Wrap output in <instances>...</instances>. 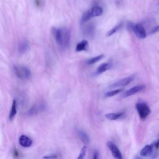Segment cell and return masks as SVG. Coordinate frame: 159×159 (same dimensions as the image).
Here are the masks:
<instances>
[{
  "label": "cell",
  "instance_id": "1",
  "mask_svg": "<svg viewBox=\"0 0 159 159\" xmlns=\"http://www.w3.org/2000/svg\"><path fill=\"white\" fill-rule=\"evenodd\" d=\"M52 33L57 43L63 47H68L70 43L71 33L70 30L67 29L53 28Z\"/></svg>",
  "mask_w": 159,
  "mask_h": 159
},
{
  "label": "cell",
  "instance_id": "2",
  "mask_svg": "<svg viewBox=\"0 0 159 159\" xmlns=\"http://www.w3.org/2000/svg\"><path fill=\"white\" fill-rule=\"evenodd\" d=\"M128 28L132 30L135 35L139 39H144L146 37V32L144 27L140 24H133L132 22H129L127 25Z\"/></svg>",
  "mask_w": 159,
  "mask_h": 159
},
{
  "label": "cell",
  "instance_id": "3",
  "mask_svg": "<svg viewBox=\"0 0 159 159\" xmlns=\"http://www.w3.org/2000/svg\"><path fill=\"white\" fill-rule=\"evenodd\" d=\"M14 71L16 76L20 79L28 80L31 76L30 71L24 66H14Z\"/></svg>",
  "mask_w": 159,
  "mask_h": 159
},
{
  "label": "cell",
  "instance_id": "4",
  "mask_svg": "<svg viewBox=\"0 0 159 159\" xmlns=\"http://www.w3.org/2000/svg\"><path fill=\"white\" fill-rule=\"evenodd\" d=\"M136 109L141 119H145L150 114V109L149 106L144 102H138L135 105Z\"/></svg>",
  "mask_w": 159,
  "mask_h": 159
},
{
  "label": "cell",
  "instance_id": "5",
  "mask_svg": "<svg viewBox=\"0 0 159 159\" xmlns=\"http://www.w3.org/2000/svg\"><path fill=\"white\" fill-rule=\"evenodd\" d=\"M134 78H135L134 75H130L129 76L120 79L119 80L117 81L116 82H115L114 83H113L112 84H111L109 86V88H117V87L126 86V85L129 84V83H130L134 80Z\"/></svg>",
  "mask_w": 159,
  "mask_h": 159
},
{
  "label": "cell",
  "instance_id": "6",
  "mask_svg": "<svg viewBox=\"0 0 159 159\" xmlns=\"http://www.w3.org/2000/svg\"><path fill=\"white\" fill-rule=\"evenodd\" d=\"M107 146L108 147L109 149L110 150L112 156L117 159H122V157L121 153L118 148V147L112 142H108L107 143Z\"/></svg>",
  "mask_w": 159,
  "mask_h": 159
},
{
  "label": "cell",
  "instance_id": "7",
  "mask_svg": "<svg viewBox=\"0 0 159 159\" xmlns=\"http://www.w3.org/2000/svg\"><path fill=\"white\" fill-rule=\"evenodd\" d=\"M144 88H145V86L143 85H137V86H134L124 93V94H123V98H127V97L132 96L136 94L137 93L142 91Z\"/></svg>",
  "mask_w": 159,
  "mask_h": 159
},
{
  "label": "cell",
  "instance_id": "8",
  "mask_svg": "<svg viewBox=\"0 0 159 159\" xmlns=\"http://www.w3.org/2000/svg\"><path fill=\"white\" fill-rule=\"evenodd\" d=\"M19 144L23 147H29L32 145V140L31 139L28 137L26 135H22L19 139Z\"/></svg>",
  "mask_w": 159,
  "mask_h": 159
},
{
  "label": "cell",
  "instance_id": "9",
  "mask_svg": "<svg viewBox=\"0 0 159 159\" xmlns=\"http://www.w3.org/2000/svg\"><path fill=\"white\" fill-rule=\"evenodd\" d=\"M153 150V145L150 144L145 145L140 151V155L142 157H148L152 155Z\"/></svg>",
  "mask_w": 159,
  "mask_h": 159
},
{
  "label": "cell",
  "instance_id": "10",
  "mask_svg": "<svg viewBox=\"0 0 159 159\" xmlns=\"http://www.w3.org/2000/svg\"><path fill=\"white\" fill-rule=\"evenodd\" d=\"M29 48V43L26 40H22L18 45V52L20 54L25 53Z\"/></svg>",
  "mask_w": 159,
  "mask_h": 159
},
{
  "label": "cell",
  "instance_id": "11",
  "mask_svg": "<svg viewBox=\"0 0 159 159\" xmlns=\"http://www.w3.org/2000/svg\"><path fill=\"white\" fill-rule=\"evenodd\" d=\"M91 12L92 14L93 17H97V16H100L103 13V9L100 6H94L93 7H92L91 9Z\"/></svg>",
  "mask_w": 159,
  "mask_h": 159
},
{
  "label": "cell",
  "instance_id": "12",
  "mask_svg": "<svg viewBox=\"0 0 159 159\" xmlns=\"http://www.w3.org/2000/svg\"><path fill=\"white\" fill-rule=\"evenodd\" d=\"M124 114V112H118V113H115V112H112V113H108L106 114V117L111 120H117L119 118H120Z\"/></svg>",
  "mask_w": 159,
  "mask_h": 159
},
{
  "label": "cell",
  "instance_id": "13",
  "mask_svg": "<svg viewBox=\"0 0 159 159\" xmlns=\"http://www.w3.org/2000/svg\"><path fill=\"white\" fill-rule=\"evenodd\" d=\"M16 114H17V103H16V101L14 99L12 101L11 111H10L9 115V120H12L13 119V118L15 117Z\"/></svg>",
  "mask_w": 159,
  "mask_h": 159
},
{
  "label": "cell",
  "instance_id": "14",
  "mask_svg": "<svg viewBox=\"0 0 159 159\" xmlns=\"http://www.w3.org/2000/svg\"><path fill=\"white\" fill-rule=\"evenodd\" d=\"M111 65H112L110 63H104L101 64L97 68V73L98 74L102 73L103 72L109 70L111 68Z\"/></svg>",
  "mask_w": 159,
  "mask_h": 159
},
{
  "label": "cell",
  "instance_id": "15",
  "mask_svg": "<svg viewBox=\"0 0 159 159\" xmlns=\"http://www.w3.org/2000/svg\"><path fill=\"white\" fill-rule=\"evenodd\" d=\"M78 134L79 137L80 138V139L81 140V141L83 143H84L86 144H88L89 142V139L88 135L83 130H78Z\"/></svg>",
  "mask_w": 159,
  "mask_h": 159
},
{
  "label": "cell",
  "instance_id": "16",
  "mask_svg": "<svg viewBox=\"0 0 159 159\" xmlns=\"http://www.w3.org/2000/svg\"><path fill=\"white\" fill-rule=\"evenodd\" d=\"M88 45V42L87 40H84L80 43H78L76 47V52H81L83 50H86L87 49Z\"/></svg>",
  "mask_w": 159,
  "mask_h": 159
},
{
  "label": "cell",
  "instance_id": "17",
  "mask_svg": "<svg viewBox=\"0 0 159 159\" xmlns=\"http://www.w3.org/2000/svg\"><path fill=\"white\" fill-rule=\"evenodd\" d=\"M92 17H93L92 16L91 11L89 10V11L85 12L84 13V14L83 15V16L81 17V23L84 24V23L86 22L88 20H89L90 19H91Z\"/></svg>",
  "mask_w": 159,
  "mask_h": 159
},
{
  "label": "cell",
  "instance_id": "18",
  "mask_svg": "<svg viewBox=\"0 0 159 159\" xmlns=\"http://www.w3.org/2000/svg\"><path fill=\"white\" fill-rule=\"evenodd\" d=\"M43 109L42 105L40 107H39V108H38L37 106H34L31 107L29 109V111H28L27 112V116H34V115L36 114L38 112V111H39V109Z\"/></svg>",
  "mask_w": 159,
  "mask_h": 159
},
{
  "label": "cell",
  "instance_id": "19",
  "mask_svg": "<svg viewBox=\"0 0 159 159\" xmlns=\"http://www.w3.org/2000/svg\"><path fill=\"white\" fill-rule=\"evenodd\" d=\"M104 58V55H99L97 57H93L90 59H89L88 61H87V63L88 65H93L94 63H96V62L100 61L101 60H102V58Z\"/></svg>",
  "mask_w": 159,
  "mask_h": 159
},
{
  "label": "cell",
  "instance_id": "20",
  "mask_svg": "<svg viewBox=\"0 0 159 159\" xmlns=\"http://www.w3.org/2000/svg\"><path fill=\"white\" fill-rule=\"evenodd\" d=\"M122 27V23H120L116 26H114L113 28H112L107 33V36H111L114 34H115L116 32H117Z\"/></svg>",
  "mask_w": 159,
  "mask_h": 159
},
{
  "label": "cell",
  "instance_id": "21",
  "mask_svg": "<svg viewBox=\"0 0 159 159\" xmlns=\"http://www.w3.org/2000/svg\"><path fill=\"white\" fill-rule=\"evenodd\" d=\"M123 89H114L110 91L109 92H107L105 94V97H112L118 93H120L121 91H122Z\"/></svg>",
  "mask_w": 159,
  "mask_h": 159
},
{
  "label": "cell",
  "instance_id": "22",
  "mask_svg": "<svg viewBox=\"0 0 159 159\" xmlns=\"http://www.w3.org/2000/svg\"><path fill=\"white\" fill-rule=\"evenodd\" d=\"M94 30V27L93 24H88L86 26L84 31L86 34H91Z\"/></svg>",
  "mask_w": 159,
  "mask_h": 159
},
{
  "label": "cell",
  "instance_id": "23",
  "mask_svg": "<svg viewBox=\"0 0 159 159\" xmlns=\"http://www.w3.org/2000/svg\"><path fill=\"white\" fill-rule=\"evenodd\" d=\"M86 150H87L86 147V146H84V147L81 148V151H80V155H79V157H78V159L83 158L84 157V156H85L86 153Z\"/></svg>",
  "mask_w": 159,
  "mask_h": 159
},
{
  "label": "cell",
  "instance_id": "24",
  "mask_svg": "<svg viewBox=\"0 0 159 159\" xmlns=\"http://www.w3.org/2000/svg\"><path fill=\"white\" fill-rule=\"evenodd\" d=\"M159 32V25H157V27H155L152 31H151V34H154L156 32Z\"/></svg>",
  "mask_w": 159,
  "mask_h": 159
},
{
  "label": "cell",
  "instance_id": "25",
  "mask_svg": "<svg viewBox=\"0 0 159 159\" xmlns=\"http://www.w3.org/2000/svg\"><path fill=\"white\" fill-rule=\"evenodd\" d=\"M58 157L57 156V155H50V156H45V157H43V158H57Z\"/></svg>",
  "mask_w": 159,
  "mask_h": 159
},
{
  "label": "cell",
  "instance_id": "26",
  "mask_svg": "<svg viewBox=\"0 0 159 159\" xmlns=\"http://www.w3.org/2000/svg\"><path fill=\"white\" fill-rule=\"evenodd\" d=\"M98 152L95 151V152H94V153L93 158H94V159H96V158H98Z\"/></svg>",
  "mask_w": 159,
  "mask_h": 159
},
{
  "label": "cell",
  "instance_id": "27",
  "mask_svg": "<svg viewBox=\"0 0 159 159\" xmlns=\"http://www.w3.org/2000/svg\"><path fill=\"white\" fill-rule=\"evenodd\" d=\"M155 148H159V139H158V140L155 143Z\"/></svg>",
  "mask_w": 159,
  "mask_h": 159
}]
</instances>
